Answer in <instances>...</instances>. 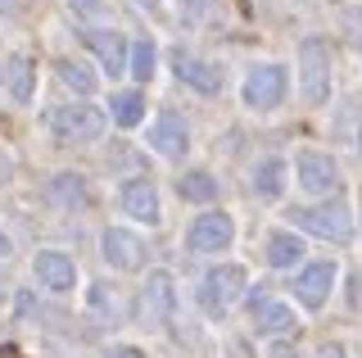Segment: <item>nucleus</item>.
Wrapping results in <instances>:
<instances>
[{
	"instance_id": "1",
	"label": "nucleus",
	"mask_w": 362,
	"mask_h": 358,
	"mask_svg": "<svg viewBox=\"0 0 362 358\" xmlns=\"http://www.w3.org/2000/svg\"><path fill=\"white\" fill-rule=\"evenodd\" d=\"M45 132H50L54 141H68V145H86V141H100L105 137V127H109V118H105V109H95V105H54V109H45Z\"/></svg>"
},
{
	"instance_id": "2",
	"label": "nucleus",
	"mask_w": 362,
	"mask_h": 358,
	"mask_svg": "<svg viewBox=\"0 0 362 358\" xmlns=\"http://www.w3.org/2000/svg\"><path fill=\"white\" fill-rule=\"evenodd\" d=\"M290 222L303 236H322V241H335V245L354 241V214H349L344 200H322V204L290 209Z\"/></svg>"
},
{
	"instance_id": "3",
	"label": "nucleus",
	"mask_w": 362,
	"mask_h": 358,
	"mask_svg": "<svg viewBox=\"0 0 362 358\" xmlns=\"http://www.w3.org/2000/svg\"><path fill=\"white\" fill-rule=\"evenodd\" d=\"M299 91L308 105H326L331 100V46L322 37L299 41Z\"/></svg>"
},
{
	"instance_id": "4",
	"label": "nucleus",
	"mask_w": 362,
	"mask_h": 358,
	"mask_svg": "<svg viewBox=\"0 0 362 358\" xmlns=\"http://www.w3.org/2000/svg\"><path fill=\"white\" fill-rule=\"evenodd\" d=\"M286 91H290L286 64H254V69L245 73V82H240V100H245V109H254V114H272V109L286 100Z\"/></svg>"
},
{
	"instance_id": "5",
	"label": "nucleus",
	"mask_w": 362,
	"mask_h": 358,
	"mask_svg": "<svg viewBox=\"0 0 362 358\" xmlns=\"http://www.w3.org/2000/svg\"><path fill=\"white\" fill-rule=\"evenodd\" d=\"M231 241H235V218L226 214V209H209V214L190 218L181 245H186L190 254H222V250H231Z\"/></svg>"
},
{
	"instance_id": "6",
	"label": "nucleus",
	"mask_w": 362,
	"mask_h": 358,
	"mask_svg": "<svg viewBox=\"0 0 362 358\" xmlns=\"http://www.w3.org/2000/svg\"><path fill=\"white\" fill-rule=\"evenodd\" d=\"M294 177H299V186L308 195H322V200H331L339 191V182H344L339 163L331 154H322V150H303L299 159H294Z\"/></svg>"
},
{
	"instance_id": "7",
	"label": "nucleus",
	"mask_w": 362,
	"mask_h": 358,
	"mask_svg": "<svg viewBox=\"0 0 362 358\" xmlns=\"http://www.w3.org/2000/svg\"><path fill=\"white\" fill-rule=\"evenodd\" d=\"M173 313H177V282L168 267H158L141 286V318H145V327H168Z\"/></svg>"
},
{
	"instance_id": "8",
	"label": "nucleus",
	"mask_w": 362,
	"mask_h": 358,
	"mask_svg": "<svg viewBox=\"0 0 362 358\" xmlns=\"http://www.w3.org/2000/svg\"><path fill=\"white\" fill-rule=\"evenodd\" d=\"M100 259L113 272H141L145 267V241L127 227H105L100 231Z\"/></svg>"
},
{
	"instance_id": "9",
	"label": "nucleus",
	"mask_w": 362,
	"mask_h": 358,
	"mask_svg": "<svg viewBox=\"0 0 362 358\" xmlns=\"http://www.w3.org/2000/svg\"><path fill=\"white\" fill-rule=\"evenodd\" d=\"M249 290V272L240 263H218L209 267V277H204V304H209L213 313H226Z\"/></svg>"
},
{
	"instance_id": "10",
	"label": "nucleus",
	"mask_w": 362,
	"mask_h": 358,
	"mask_svg": "<svg viewBox=\"0 0 362 358\" xmlns=\"http://www.w3.org/2000/svg\"><path fill=\"white\" fill-rule=\"evenodd\" d=\"M339 282V267L335 263H308V267H299V277H294V299H299L303 308H326L331 304V290Z\"/></svg>"
},
{
	"instance_id": "11",
	"label": "nucleus",
	"mask_w": 362,
	"mask_h": 358,
	"mask_svg": "<svg viewBox=\"0 0 362 358\" xmlns=\"http://www.w3.org/2000/svg\"><path fill=\"white\" fill-rule=\"evenodd\" d=\"M145 145H150L154 154H163V159H186L190 154V127L181 122L173 109H163L154 122H150V132H145Z\"/></svg>"
},
{
	"instance_id": "12",
	"label": "nucleus",
	"mask_w": 362,
	"mask_h": 358,
	"mask_svg": "<svg viewBox=\"0 0 362 358\" xmlns=\"http://www.w3.org/2000/svg\"><path fill=\"white\" fill-rule=\"evenodd\" d=\"M173 73H177V82H186L199 96H218L222 82H226L218 64L204 59V54H190V50H173Z\"/></svg>"
},
{
	"instance_id": "13",
	"label": "nucleus",
	"mask_w": 362,
	"mask_h": 358,
	"mask_svg": "<svg viewBox=\"0 0 362 358\" xmlns=\"http://www.w3.org/2000/svg\"><path fill=\"white\" fill-rule=\"evenodd\" d=\"M249 322H254V335H290V331H299V313H294L286 299H272V295L249 299Z\"/></svg>"
},
{
	"instance_id": "14",
	"label": "nucleus",
	"mask_w": 362,
	"mask_h": 358,
	"mask_svg": "<svg viewBox=\"0 0 362 358\" xmlns=\"http://www.w3.org/2000/svg\"><path fill=\"white\" fill-rule=\"evenodd\" d=\"M32 277H37V286L50 290V295H68V290L77 286V263L68 259L64 250H41L37 259H32Z\"/></svg>"
},
{
	"instance_id": "15",
	"label": "nucleus",
	"mask_w": 362,
	"mask_h": 358,
	"mask_svg": "<svg viewBox=\"0 0 362 358\" xmlns=\"http://www.w3.org/2000/svg\"><path fill=\"white\" fill-rule=\"evenodd\" d=\"M118 204H122V214H127V218L145 222V227H154V222L163 218V209H158V191H154L150 177H127L122 191H118Z\"/></svg>"
},
{
	"instance_id": "16",
	"label": "nucleus",
	"mask_w": 362,
	"mask_h": 358,
	"mask_svg": "<svg viewBox=\"0 0 362 358\" xmlns=\"http://www.w3.org/2000/svg\"><path fill=\"white\" fill-rule=\"evenodd\" d=\"M86 46L95 50V59H100V69H105V73H113V77L127 73V54H132V46H127V37H122V32L90 28V32H86Z\"/></svg>"
},
{
	"instance_id": "17",
	"label": "nucleus",
	"mask_w": 362,
	"mask_h": 358,
	"mask_svg": "<svg viewBox=\"0 0 362 358\" xmlns=\"http://www.w3.org/2000/svg\"><path fill=\"white\" fill-rule=\"evenodd\" d=\"M286 177H290V163L281 154H263L249 168V191H254V200H281L286 195Z\"/></svg>"
},
{
	"instance_id": "18",
	"label": "nucleus",
	"mask_w": 362,
	"mask_h": 358,
	"mask_svg": "<svg viewBox=\"0 0 362 358\" xmlns=\"http://www.w3.org/2000/svg\"><path fill=\"white\" fill-rule=\"evenodd\" d=\"M303 236L294 227H286V231H267V241H263V259H267V267H281V272H290V267H299L303 263Z\"/></svg>"
},
{
	"instance_id": "19",
	"label": "nucleus",
	"mask_w": 362,
	"mask_h": 358,
	"mask_svg": "<svg viewBox=\"0 0 362 358\" xmlns=\"http://www.w3.org/2000/svg\"><path fill=\"white\" fill-rule=\"evenodd\" d=\"M0 77H5L9 96H14L18 105H28V100H32V82H37V64H32V54H9L5 69H0Z\"/></svg>"
},
{
	"instance_id": "20",
	"label": "nucleus",
	"mask_w": 362,
	"mask_h": 358,
	"mask_svg": "<svg viewBox=\"0 0 362 358\" xmlns=\"http://www.w3.org/2000/svg\"><path fill=\"white\" fill-rule=\"evenodd\" d=\"M45 195H50L59 209H82L86 200H90V186H86L82 173H59V177H50Z\"/></svg>"
},
{
	"instance_id": "21",
	"label": "nucleus",
	"mask_w": 362,
	"mask_h": 358,
	"mask_svg": "<svg viewBox=\"0 0 362 358\" xmlns=\"http://www.w3.org/2000/svg\"><path fill=\"white\" fill-rule=\"evenodd\" d=\"M177 195L190 200V204H213V200L222 195V182L213 173H204V168H195V173H186L177 182Z\"/></svg>"
},
{
	"instance_id": "22",
	"label": "nucleus",
	"mask_w": 362,
	"mask_h": 358,
	"mask_svg": "<svg viewBox=\"0 0 362 358\" xmlns=\"http://www.w3.org/2000/svg\"><path fill=\"white\" fill-rule=\"evenodd\" d=\"M109 114H113V122H118V127H136V122L145 118V96H141V91H113Z\"/></svg>"
},
{
	"instance_id": "23",
	"label": "nucleus",
	"mask_w": 362,
	"mask_h": 358,
	"mask_svg": "<svg viewBox=\"0 0 362 358\" xmlns=\"http://www.w3.org/2000/svg\"><path fill=\"white\" fill-rule=\"evenodd\" d=\"M54 73H59V82L68 86V91H77V96L95 91V73H90L86 64H77V59H59V64H54Z\"/></svg>"
},
{
	"instance_id": "24",
	"label": "nucleus",
	"mask_w": 362,
	"mask_h": 358,
	"mask_svg": "<svg viewBox=\"0 0 362 358\" xmlns=\"http://www.w3.org/2000/svg\"><path fill=\"white\" fill-rule=\"evenodd\" d=\"M154 64H158V46H154V41H136L132 54H127V73L136 77V82H150Z\"/></svg>"
},
{
	"instance_id": "25",
	"label": "nucleus",
	"mask_w": 362,
	"mask_h": 358,
	"mask_svg": "<svg viewBox=\"0 0 362 358\" xmlns=\"http://www.w3.org/2000/svg\"><path fill=\"white\" fill-rule=\"evenodd\" d=\"M90 308H95V313H109V318H118V299L109 295V286H90Z\"/></svg>"
},
{
	"instance_id": "26",
	"label": "nucleus",
	"mask_w": 362,
	"mask_h": 358,
	"mask_svg": "<svg viewBox=\"0 0 362 358\" xmlns=\"http://www.w3.org/2000/svg\"><path fill=\"white\" fill-rule=\"evenodd\" d=\"M68 9L82 18H95V14H105V0H68Z\"/></svg>"
},
{
	"instance_id": "27",
	"label": "nucleus",
	"mask_w": 362,
	"mask_h": 358,
	"mask_svg": "<svg viewBox=\"0 0 362 358\" xmlns=\"http://www.w3.org/2000/svg\"><path fill=\"white\" fill-rule=\"evenodd\" d=\"M344 32L354 41H362V9H344Z\"/></svg>"
},
{
	"instance_id": "28",
	"label": "nucleus",
	"mask_w": 362,
	"mask_h": 358,
	"mask_svg": "<svg viewBox=\"0 0 362 358\" xmlns=\"http://www.w3.org/2000/svg\"><path fill=\"white\" fill-rule=\"evenodd\" d=\"M100 358H145V354L136 350V345H113V350H105Z\"/></svg>"
},
{
	"instance_id": "29",
	"label": "nucleus",
	"mask_w": 362,
	"mask_h": 358,
	"mask_svg": "<svg viewBox=\"0 0 362 358\" xmlns=\"http://www.w3.org/2000/svg\"><path fill=\"white\" fill-rule=\"evenodd\" d=\"M204 5H209V0H177V9H181L186 18H199V14H204Z\"/></svg>"
},
{
	"instance_id": "30",
	"label": "nucleus",
	"mask_w": 362,
	"mask_h": 358,
	"mask_svg": "<svg viewBox=\"0 0 362 358\" xmlns=\"http://www.w3.org/2000/svg\"><path fill=\"white\" fill-rule=\"evenodd\" d=\"M267 358H303V354L294 350V345H272V350H267Z\"/></svg>"
},
{
	"instance_id": "31",
	"label": "nucleus",
	"mask_w": 362,
	"mask_h": 358,
	"mask_svg": "<svg viewBox=\"0 0 362 358\" xmlns=\"http://www.w3.org/2000/svg\"><path fill=\"white\" fill-rule=\"evenodd\" d=\"M349 290H354V295H349V304L362 313V272H354V286H349Z\"/></svg>"
},
{
	"instance_id": "32",
	"label": "nucleus",
	"mask_w": 362,
	"mask_h": 358,
	"mask_svg": "<svg viewBox=\"0 0 362 358\" xmlns=\"http://www.w3.org/2000/svg\"><path fill=\"white\" fill-rule=\"evenodd\" d=\"M322 358H344V350H339V345H326V350H322Z\"/></svg>"
},
{
	"instance_id": "33",
	"label": "nucleus",
	"mask_w": 362,
	"mask_h": 358,
	"mask_svg": "<svg viewBox=\"0 0 362 358\" xmlns=\"http://www.w3.org/2000/svg\"><path fill=\"white\" fill-rule=\"evenodd\" d=\"M358 154H362V127H358Z\"/></svg>"
},
{
	"instance_id": "34",
	"label": "nucleus",
	"mask_w": 362,
	"mask_h": 358,
	"mask_svg": "<svg viewBox=\"0 0 362 358\" xmlns=\"http://www.w3.org/2000/svg\"><path fill=\"white\" fill-rule=\"evenodd\" d=\"M136 5H145V9H150V5H154V0H136Z\"/></svg>"
},
{
	"instance_id": "35",
	"label": "nucleus",
	"mask_w": 362,
	"mask_h": 358,
	"mask_svg": "<svg viewBox=\"0 0 362 358\" xmlns=\"http://www.w3.org/2000/svg\"><path fill=\"white\" fill-rule=\"evenodd\" d=\"M9 5H14V0H0V9H9Z\"/></svg>"
}]
</instances>
